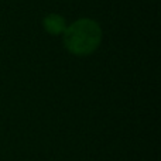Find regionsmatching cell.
Listing matches in <instances>:
<instances>
[{
    "label": "cell",
    "mask_w": 161,
    "mask_h": 161,
    "mask_svg": "<svg viewBox=\"0 0 161 161\" xmlns=\"http://www.w3.org/2000/svg\"><path fill=\"white\" fill-rule=\"evenodd\" d=\"M102 42V28L92 19H79L64 31V44L71 54L85 57L97 50Z\"/></svg>",
    "instance_id": "1"
},
{
    "label": "cell",
    "mask_w": 161,
    "mask_h": 161,
    "mask_svg": "<svg viewBox=\"0 0 161 161\" xmlns=\"http://www.w3.org/2000/svg\"><path fill=\"white\" fill-rule=\"evenodd\" d=\"M42 24H44V30L51 36L64 34V31L67 30V21L59 14H48V16H45L44 20H42Z\"/></svg>",
    "instance_id": "2"
}]
</instances>
